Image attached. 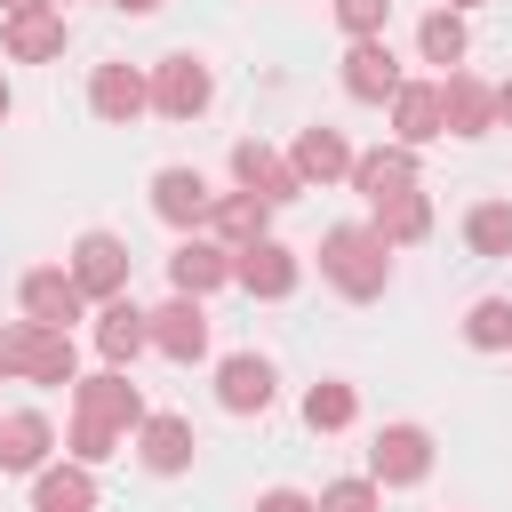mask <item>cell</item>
Segmentation results:
<instances>
[{"instance_id":"11","label":"cell","mask_w":512,"mask_h":512,"mask_svg":"<svg viewBox=\"0 0 512 512\" xmlns=\"http://www.w3.org/2000/svg\"><path fill=\"white\" fill-rule=\"evenodd\" d=\"M88 104H96V120L128 128V120H144V112H152V80H144L136 64H96V80H88Z\"/></svg>"},{"instance_id":"18","label":"cell","mask_w":512,"mask_h":512,"mask_svg":"<svg viewBox=\"0 0 512 512\" xmlns=\"http://www.w3.org/2000/svg\"><path fill=\"white\" fill-rule=\"evenodd\" d=\"M64 16L56 8H32V16H0V48L16 56V64H48V56H64Z\"/></svg>"},{"instance_id":"34","label":"cell","mask_w":512,"mask_h":512,"mask_svg":"<svg viewBox=\"0 0 512 512\" xmlns=\"http://www.w3.org/2000/svg\"><path fill=\"white\" fill-rule=\"evenodd\" d=\"M248 512H320V496H304V488H264Z\"/></svg>"},{"instance_id":"22","label":"cell","mask_w":512,"mask_h":512,"mask_svg":"<svg viewBox=\"0 0 512 512\" xmlns=\"http://www.w3.org/2000/svg\"><path fill=\"white\" fill-rule=\"evenodd\" d=\"M216 400H224L232 416H264V408H272V360L232 352V360L216 368Z\"/></svg>"},{"instance_id":"29","label":"cell","mask_w":512,"mask_h":512,"mask_svg":"<svg viewBox=\"0 0 512 512\" xmlns=\"http://www.w3.org/2000/svg\"><path fill=\"white\" fill-rule=\"evenodd\" d=\"M464 344H472V352H504V344H512V296H480V304L464 312Z\"/></svg>"},{"instance_id":"39","label":"cell","mask_w":512,"mask_h":512,"mask_svg":"<svg viewBox=\"0 0 512 512\" xmlns=\"http://www.w3.org/2000/svg\"><path fill=\"white\" fill-rule=\"evenodd\" d=\"M448 8H456V16H464V8H480V0H448Z\"/></svg>"},{"instance_id":"30","label":"cell","mask_w":512,"mask_h":512,"mask_svg":"<svg viewBox=\"0 0 512 512\" xmlns=\"http://www.w3.org/2000/svg\"><path fill=\"white\" fill-rule=\"evenodd\" d=\"M464 240H472V256H512V200H480L464 216Z\"/></svg>"},{"instance_id":"13","label":"cell","mask_w":512,"mask_h":512,"mask_svg":"<svg viewBox=\"0 0 512 512\" xmlns=\"http://www.w3.org/2000/svg\"><path fill=\"white\" fill-rule=\"evenodd\" d=\"M224 280H232V248L184 232L176 256H168V288H176V296H208V288H224Z\"/></svg>"},{"instance_id":"37","label":"cell","mask_w":512,"mask_h":512,"mask_svg":"<svg viewBox=\"0 0 512 512\" xmlns=\"http://www.w3.org/2000/svg\"><path fill=\"white\" fill-rule=\"evenodd\" d=\"M32 8H48V0H0V16H32Z\"/></svg>"},{"instance_id":"33","label":"cell","mask_w":512,"mask_h":512,"mask_svg":"<svg viewBox=\"0 0 512 512\" xmlns=\"http://www.w3.org/2000/svg\"><path fill=\"white\" fill-rule=\"evenodd\" d=\"M384 16H392V0H336V24L352 40H384Z\"/></svg>"},{"instance_id":"14","label":"cell","mask_w":512,"mask_h":512,"mask_svg":"<svg viewBox=\"0 0 512 512\" xmlns=\"http://www.w3.org/2000/svg\"><path fill=\"white\" fill-rule=\"evenodd\" d=\"M152 352H168V360H200L208 352V304L200 296H168L160 312H152Z\"/></svg>"},{"instance_id":"4","label":"cell","mask_w":512,"mask_h":512,"mask_svg":"<svg viewBox=\"0 0 512 512\" xmlns=\"http://www.w3.org/2000/svg\"><path fill=\"white\" fill-rule=\"evenodd\" d=\"M72 416H96V424H112V432H136L152 408H144V392L128 384V368H96V376L72 384Z\"/></svg>"},{"instance_id":"35","label":"cell","mask_w":512,"mask_h":512,"mask_svg":"<svg viewBox=\"0 0 512 512\" xmlns=\"http://www.w3.org/2000/svg\"><path fill=\"white\" fill-rule=\"evenodd\" d=\"M112 8H120V16H152L160 0H112Z\"/></svg>"},{"instance_id":"27","label":"cell","mask_w":512,"mask_h":512,"mask_svg":"<svg viewBox=\"0 0 512 512\" xmlns=\"http://www.w3.org/2000/svg\"><path fill=\"white\" fill-rule=\"evenodd\" d=\"M416 48H424V64H464V48H472V32H464V16L456 8H432L424 24H416Z\"/></svg>"},{"instance_id":"7","label":"cell","mask_w":512,"mask_h":512,"mask_svg":"<svg viewBox=\"0 0 512 512\" xmlns=\"http://www.w3.org/2000/svg\"><path fill=\"white\" fill-rule=\"evenodd\" d=\"M128 264H136V256H128L120 232H80V240H72V280H80L96 304L128 296Z\"/></svg>"},{"instance_id":"31","label":"cell","mask_w":512,"mask_h":512,"mask_svg":"<svg viewBox=\"0 0 512 512\" xmlns=\"http://www.w3.org/2000/svg\"><path fill=\"white\" fill-rule=\"evenodd\" d=\"M120 440L128 432H112V424H96V416H72V464H104V456H120Z\"/></svg>"},{"instance_id":"38","label":"cell","mask_w":512,"mask_h":512,"mask_svg":"<svg viewBox=\"0 0 512 512\" xmlns=\"http://www.w3.org/2000/svg\"><path fill=\"white\" fill-rule=\"evenodd\" d=\"M8 104H16V96H8V80H0V120H8Z\"/></svg>"},{"instance_id":"9","label":"cell","mask_w":512,"mask_h":512,"mask_svg":"<svg viewBox=\"0 0 512 512\" xmlns=\"http://www.w3.org/2000/svg\"><path fill=\"white\" fill-rule=\"evenodd\" d=\"M152 216L176 224V232H200V224L216 216L208 176H200V168H160V176H152Z\"/></svg>"},{"instance_id":"3","label":"cell","mask_w":512,"mask_h":512,"mask_svg":"<svg viewBox=\"0 0 512 512\" xmlns=\"http://www.w3.org/2000/svg\"><path fill=\"white\" fill-rule=\"evenodd\" d=\"M16 296H24V320H40V328H64V336H72V320L88 312V288L72 280V264H32Z\"/></svg>"},{"instance_id":"6","label":"cell","mask_w":512,"mask_h":512,"mask_svg":"<svg viewBox=\"0 0 512 512\" xmlns=\"http://www.w3.org/2000/svg\"><path fill=\"white\" fill-rule=\"evenodd\" d=\"M208 96H216V72H208L200 56H160V64H152V112H168V120H200Z\"/></svg>"},{"instance_id":"20","label":"cell","mask_w":512,"mask_h":512,"mask_svg":"<svg viewBox=\"0 0 512 512\" xmlns=\"http://www.w3.org/2000/svg\"><path fill=\"white\" fill-rule=\"evenodd\" d=\"M288 160H296V176H304V192H312V184L352 176V160H360V152L344 144V128H328V120H320V128H304V136H296V152H288Z\"/></svg>"},{"instance_id":"32","label":"cell","mask_w":512,"mask_h":512,"mask_svg":"<svg viewBox=\"0 0 512 512\" xmlns=\"http://www.w3.org/2000/svg\"><path fill=\"white\" fill-rule=\"evenodd\" d=\"M320 512H384V488L360 472V480H328L320 488Z\"/></svg>"},{"instance_id":"12","label":"cell","mask_w":512,"mask_h":512,"mask_svg":"<svg viewBox=\"0 0 512 512\" xmlns=\"http://www.w3.org/2000/svg\"><path fill=\"white\" fill-rule=\"evenodd\" d=\"M352 192H360L368 208L416 192V152H408V144H376V152H360V160H352Z\"/></svg>"},{"instance_id":"28","label":"cell","mask_w":512,"mask_h":512,"mask_svg":"<svg viewBox=\"0 0 512 512\" xmlns=\"http://www.w3.org/2000/svg\"><path fill=\"white\" fill-rule=\"evenodd\" d=\"M352 416H360V392H352V384H336V376H320V384L304 392V424H312V432H344Z\"/></svg>"},{"instance_id":"19","label":"cell","mask_w":512,"mask_h":512,"mask_svg":"<svg viewBox=\"0 0 512 512\" xmlns=\"http://www.w3.org/2000/svg\"><path fill=\"white\" fill-rule=\"evenodd\" d=\"M440 112H448V136H488L496 128V88L472 80V72H448L440 80Z\"/></svg>"},{"instance_id":"16","label":"cell","mask_w":512,"mask_h":512,"mask_svg":"<svg viewBox=\"0 0 512 512\" xmlns=\"http://www.w3.org/2000/svg\"><path fill=\"white\" fill-rule=\"evenodd\" d=\"M344 96H360V104L400 96V56H392L384 40H352V48H344Z\"/></svg>"},{"instance_id":"36","label":"cell","mask_w":512,"mask_h":512,"mask_svg":"<svg viewBox=\"0 0 512 512\" xmlns=\"http://www.w3.org/2000/svg\"><path fill=\"white\" fill-rule=\"evenodd\" d=\"M496 120H504V128H512V80H504V88H496Z\"/></svg>"},{"instance_id":"21","label":"cell","mask_w":512,"mask_h":512,"mask_svg":"<svg viewBox=\"0 0 512 512\" xmlns=\"http://www.w3.org/2000/svg\"><path fill=\"white\" fill-rule=\"evenodd\" d=\"M144 344H152V312H136L128 296H112V304L96 312V352H104V368H128Z\"/></svg>"},{"instance_id":"15","label":"cell","mask_w":512,"mask_h":512,"mask_svg":"<svg viewBox=\"0 0 512 512\" xmlns=\"http://www.w3.org/2000/svg\"><path fill=\"white\" fill-rule=\"evenodd\" d=\"M432 136H448V112H440V80H400V96H392V144H432Z\"/></svg>"},{"instance_id":"10","label":"cell","mask_w":512,"mask_h":512,"mask_svg":"<svg viewBox=\"0 0 512 512\" xmlns=\"http://www.w3.org/2000/svg\"><path fill=\"white\" fill-rule=\"evenodd\" d=\"M296 272H304V264H296V248H280L272 232H264V240H248V248H232V280H240L248 296H264V304H280V296L296 288Z\"/></svg>"},{"instance_id":"8","label":"cell","mask_w":512,"mask_h":512,"mask_svg":"<svg viewBox=\"0 0 512 512\" xmlns=\"http://www.w3.org/2000/svg\"><path fill=\"white\" fill-rule=\"evenodd\" d=\"M232 176H240V192H256L264 208H288V200L304 192L296 160H280V152H272V144H256V136H240V144H232Z\"/></svg>"},{"instance_id":"2","label":"cell","mask_w":512,"mask_h":512,"mask_svg":"<svg viewBox=\"0 0 512 512\" xmlns=\"http://www.w3.org/2000/svg\"><path fill=\"white\" fill-rule=\"evenodd\" d=\"M0 376H24V384H80V344L64 328H40V320H0Z\"/></svg>"},{"instance_id":"24","label":"cell","mask_w":512,"mask_h":512,"mask_svg":"<svg viewBox=\"0 0 512 512\" xmlns=\"http://www.w3.org/2000/svg\"><path fill=\"white\" fill-rule=\"evenodd\" d=\"M32 512H96V472H88V464H48V472H32Z\"/></svg>"},{"instance_id":"23","label":"cell","mask_w":512,"mask_h":512,"mask_svg":"<svg viewBox=\"0 0 512 512\" xmlns=\"http://www.w3.org/2000/svg\"><path fill=\"white\" fill-rule=\"evenodd\" d=\"M136 456H144V472L168 480V472H184V464L200 456V440H192L184 416H144V424H136Z\"/></svg>"},{"instance_id":"5","label":"cell","mask_w":512,"mask_h":512,"mask_svg":"<svg viewBox=\"0 0 512 512\" xmlns=\"http://www.w3.org/2000/svg\"><path fill=\"white\" fill-rule=\"evenodd\" d=\"M432 472V432L424 424H384L376 448H368V480L376 488H416Z\"/></svg>"},{"instance_id":"26","label":"cell","mask_w":512,"mask_h":512,"mask_svg":"<svg viewBox=\"0 0 512 512\" xmlns=\"http://www.w3.org/2000/svg\"><path fill=\"white\" fill-rule=\"evenodd\" d=\"M424 232H432V200H424V192H400V200L376 208V240H384V248H416Z\"/></svg>"},{"instance_id":"25","label":"cell","mask_w":512,"mask_h":512,"mask_svg":"<svg viewBox=\"0 0 512 512\" xmlns=\"http://www.w3.org/2000/svg\"><path fill=\"white\" fill-rule=\"evenodd\" d=\"M208 224H216V240H224V248H248V240H264V224H272V208H264L256 192H224Z\"/></svg>"},{"instance_id":"1","label":"cell","mask_w":512,"mask_h":512,"mask_svg":"<svg viewBox=\"0 0 512 512\" xmlns=\"http://www.w3.org/2000/svg\"><path fill=\"white\" fill-rule=\"evenodd\" d=\"M320 272H328L336 296L376 304L392 288V248L376 240V224H336V232H320Z\"/></svg>"},{"instance_id":"17","label":"cell","mask_w":512,"mask_h":512,"mask_svg":"<svg viewBox=\"0 0 512 512\" xmlns=\"http://www.w3.org/2000/svg\"><path fill=\"white\" fill-rule=\"evenodd\" d=\"M48 448H56V432H48L40 408H8L0 416V472H48Z\"/></svg>"}]
</instances>
